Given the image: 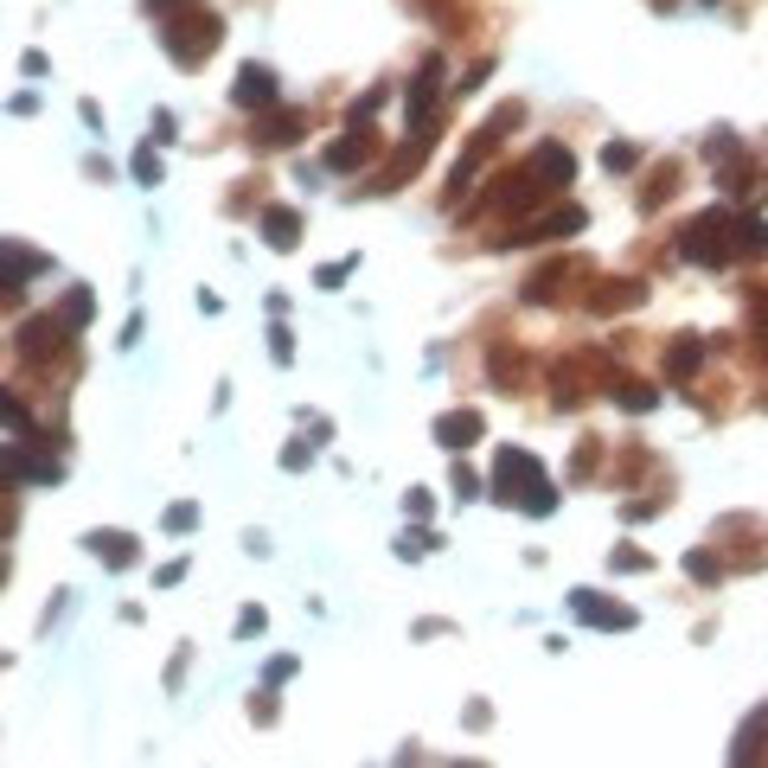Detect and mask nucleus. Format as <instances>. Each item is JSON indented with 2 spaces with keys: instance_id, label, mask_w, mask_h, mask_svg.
Wrapping results in <instances>:
<instances>
[{
  "instance_id": "f257e3e1",
  "label": "nucleus",
  "mask_w": 768,
  "mask_h": 768,
  "mask_svg": "<svg viewBox=\"0 0 768 768\" xmlns=\"http://www.w3.org/2000/svg\"><path fill=\"white\" fill-rule=\"evenodd\" d=\"M768 251V224L763 219H736V212H704L698 224H686L679 256H692L704 269H724L736 256H763Z\"/></svg>"
},
{
  "instance_id": "f03ea898",
  "label": "nucleus",
  "mask_w": 768,
  "mask_h": 768,
  "mask_svg": "<svg viewBox=\"0 0 768 768\" xmlns=\"http://www.w3.org/2000/svg\"><path fill=\"white\" fill-rule=\"evenodd\" d=\"M493 487H500V500H507V507H519V500H525V512H550V507H557V493L545 487L538 461H532V455H519V448H500Z\"/></svg>"
},
{
  "instance_id": "7ed1b4c3",
  "label": "nucleus",
  "mask_w": 768,
  "mask_h": 768,
  "mask_svg": "<svg viewBox=\"0 0 768 768\" xmlns=\"http://www.w3.org/2000/svg\"><path fill=\"white\" fill-rule=\"evenodd\" d=\"M212 45H219V20H205V13H199V20H180V26H167V52H174L180 65H199Z\"/></svg>"
},
{
  "instance_id": "20e7f679",
  "label": "nucleus",
  "mask_w": 768,
  "mask_h": 768,
  "mask_svg": "<svg viewBox=\"0 0 768 768\" xmlns=\"http://www.w3.org/2000/svg\"><path fill=\"white\" fill-rule=\"evenodd\" d=\"M570 609H577L583 622H596V627H634V615H627V609L602 602V596H589V589H577V596H570Z\"/></svg>"
},
{
  "instance_id": "39448f33",
  "label": "nucleus",
  "mask_w": 768,
  "mask_h": 768,
  "mask_svg": "<svg viewBox=\"0 0 768 768\" xmlns=\"http://www.w3.org/2000/svg\"><path fill=\"white\" fill-rule=\"evenodd\" d=\"M244 110H256V103H269L276 97V71L269 65H244V77H237V90H231Z\"/></svg>"
},
{
  "instance_id": "423d86ee",
  "label": "nucleus",
  "mask_w": 768,
  "mask_h": 768,
  "mask_svg": "<svg viewBox=\"0 0 768 768\" xmlns=\"http://www.w3.org/2000/svg\"><path fill=\"white\" fill-rule=\"evenodd\" d=\"M436 442L442 448H468V442H480V416L475 410H448L436 423Z\"/></svg>"
},
{
  "instance_id": "0eeeda50",
  "label": "nucleus",
  "mask_w": 768,
  "mask_h": 768,
  "mask_svg": "<svg viewBox=\"0 0 768 768\" xmlns=\"http://www.w3.org/2000/svg\"><path fill=\"white\" fill-rule=\"evenodd\" d=\"M532 174H545V186H564L570 174H577V160H570L557 142H545L538 154H532Z\"/></svg>"
},
{
  "instance_id": "6e6552de",
  "label": "nucleus",
  "mask_w": 768,
  "mask_h": 768,
  "mask_svg": "<svg viewBox=\"0 0 768 768\" xmlns=\"http://www.w3.org/2000/svg\"><path fill=\"white\" fill-rule=\"evenodd\" d=\"M436 90H442V65L430 58V65L416 71V84H410V122H416V115H430V103H436Z\"/></svg>"
},
{
  "instance_id": "1a4fd4ad",
  "label": "nucleus",
  "mask_w": 768,
  "mask_h": 768,
  "mask_svg": "<svg viewBox=\"0 0 768 768\" xmlns=\"http://www.w3.org/2000/svg\"><path fill=\"white\" fill-rule=\"evenodd\" d=\"M90 550H97L110 570H129V564H135V545H129L122 532H97V538H90Z\"/></svg>"
},
{
  "instance_id": "9d476101",
  "label": "nucleus",
  "mask_w": 768,
  "mask_h": 768,
  "mask_svg": "<svg viewBox=\"0 0 768 768\" xmlns=\"http://www.w3.org/2000/svg\"><path fill=\"white\" fill-rule=\"evenodd\" d=\"M294 231H301L294 212H282V205H276V212H263V237H269L276 251H294Z\"/></svg>"
},
{
  "instance_id": "9b49d317",
  "label": "nucleus",
  "mask_w": 768,
  "mask_h": 768,
  "mask_svg": "<svg viewBox=\"0 0 768 768\" xmlns=\"http://www.w3.org/2000/svg\"><path fill=\"white\" fill-rule=\"evenodd\" d=\"M698 359H704V346H698V340H679V346L666 353V371H672V378H692Z\"/></svg>"
},
{
  "instance_id": "f8f14e48",
  "label": "nucleus",
  "mask_w": 768,
  "mask_h": 768,
  "mask_svg": "<svg viewBox=\"0 0 768 768\" xmlns=\"http://www.w3.org/2000/svg\"><path fill=\"white\" fill-rule=\"evenodd\" d=\"M366 154H371V142H359V135H353V142H333L327 147V167H333V174H346V167H359Z\"/></svg>"
},
{
  "instance_id": "ddd939ff",
  "label": "nucleus",
  "mask_w": 768,
  "mask_h": 768,
  "mask_svg": "<svg viewBox=\"0 0 768 768\" xmlns=\"http://www.w3.org/2000/svg\"><path fill=\"white\" fill-rule=\"evenodd\" d=\"M763 731H768V711H756V717L743 724V736H736V763H749V756L763 749Z\"/></svg>"
},
{
  "instance_id": "4468645a",
  "label": "nucleus",
  "mask_w": 768,
  "mask_h": 768,
  "mask_svg": "<svg viewBox=\"0 0 768 768\" xmlns=\"http://www.w3.org/2000/svg\"><path fill=\"white\" fill-rule=\"evenodd\" d=\"M33 269H45V256H33V251H13V256H7V289H20V282H26Z\"/></svg>"
},
{
  "instance_id": "2eb2a0df",
  "label": "nucleus",
  "mask_w": 768,
  "mask_h": 768,
  "mask_svg": "<svg viewBox=\"0 0 768 768\" xmlns=\"http://www.w3.org/2000/svg\"><path fill=\"white\" fill-rule=\"evenodd\" d=\"M615 403H627V410H654V391H641V385H634V378H622V385H615Z\"/></svg>"
},
{
  "instance_id": "dca6fc26",
  "label": "nucleus",
  "mask_w": 768,
  "mask_h": 768,
  "mask_svg": "<svg viewBox=\"0 0 768 768\" xmlns=\"http://www.w3.org/2000/svg\"><path fill=\"white\" fill-rule=\"evenodd\" d=\"M90 321V289H71L65 294V327H84Z\"/></svg>"
},
{
  "instance_id": "f3484780",
  "label": "nucleus",
  "mask_w": 768,
  "mask_h": 768,
  "mask_svg": "<svg viewBox=\"0 0 768 768\" xmlns=\"http://www.w3.org/2000/svg\"><path fill=\"white\" fill-rule=\"evenodd\" d=\"M602 167H609V174H627V167H634V147L609 142V147H602Z\"/></svg>"
},
{
  "instance_id": "a211bd4d",
  "label": "nucleus",
  "mask_w": 768,
  "mask_h": 768,
  "mask_svg": "<svg viewBox=\"0 0 768 768\" xmlns=\"http://www.w3.org/2000/svg\"><path fill=\"white\" fill-rule=\"evenodd\" d=\"M135 180H142V186H160V167H154V147H142V154H135Z\"/></svg>"
},
{
  "instance_id": "6ab92c4d",
  "label": "nucleus",
  "mask_w": 768,
  "mask_h": 768,
  "mask_svg": "<svg viewBox=\"0 0 768 768\" xmlns=\"http://www.w3.org/2000/svg\"><path fill=\"white\" fill-rule=\"evenodd\" d=\"M692 577H698V583H711V577H717V557H711V550H698V557H692Z\"/></svg>"
},
{
  "instance_id": "aec40b11",
  "label": "nucleus",
  "mask_w": 768,
  "mask_h": 768,
  "mask_svg": "<svg viewBox=\"0 0 768 768\" xmlns=\"http://www.w3.org/2000/svg\"><path fill=\"white\" fill-rule=\"evenodd\" d=\"M308 455H314L308 442H289V448H282V468H308Z\"/></svg>"
},
{
  "instance_id": "412c9836",
  "label": "nucleus",
  "mask_w": 768,
  "mask_h": 768,
  "mask_svg": "<svg viewBox=\"0 0 768 768\" xmlns=\"http://www.w3.org/2000/svg\"><path fill=\"white\" fill-rule=\"evenodd\" d=\"M615 570H647V550H634V545L615 550Z\"/></svg>"
},
{
  "instance_id": "4be33fe9",
  "label": "nucleus",
  "mask_w": 768,
  "mask_h": 768,
  "mask_svg": "<svg viewBox=\"0 0 768 768\" xmlns=\"http://www.w3.org/2000/svg\"><path fill=\"white\" fill-rule=\"evenodd\" d=\"M167 525H174V532H192V525H199V512H192V507H174V512H167Z\"/></svg>"
},
{
  "instance_id": "5701e85b",
  "label": "nucleus",
  "mask_w": 768,
  "mask_h": 768,
  "mask_svg": "<svg viewBox=\"0 0 768 768\" xmlns=\"http://www.w3.org/2000/svg\"><path fill=\"white\" fill-rule=\"evenodd\" d=\"M455 493H461V500H475V493H480V480L468 475V468H455Z\"/></svg>"
}]
</instances>
